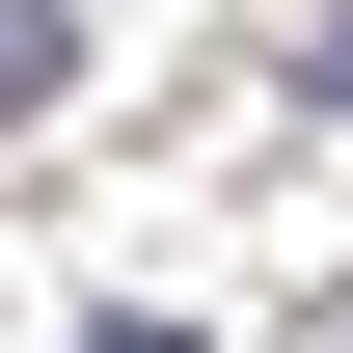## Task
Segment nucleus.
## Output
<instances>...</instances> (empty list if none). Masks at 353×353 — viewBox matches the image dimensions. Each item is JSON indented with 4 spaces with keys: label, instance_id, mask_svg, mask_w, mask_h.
Masks as SVG:
<instances>
[{
    "label": "nucleus",
    "instance_id": "nucleus-1",
    "mask_svg": "<svg viewBox=\"0 0 353 353\" xmlns=\"http://www.w3.org/2000/svg\"><path fill=\"white\" fill-rule=\"evenodd\" d=\"M54 82H82V0H0V136H28Z\"/></svg>",
    "mask_w": 353,
    "mask_h": 353
},
{
    "label": "nucleus",
    "instance_id": "nucleus-2",
    "mask_svg": "<svg viewBox=\"0 0 353 353\" xmlns=\"http://www.w3.org/2000/svg\"><path fill=\"white\" fill-rule=\"evenodd\" d=\"M299 82H326V109H353V0H326V28H299Z\"/></svg>",
    "mask_w": 353,
    "mask_h": 353
},
{
    "label": "nucleus",
    "instance_id": "nucleus-3",
    "mask_svg": "<svg viewBox=\"0 0 353 353\" xmlns=\"http://www.w3.org/2000/svg\"><path fill=\"white\" fill-rule=\"evenodd\" d=\"M82 353H190V326H82Z\"/></svg>",
    "mask_w": 353,
    "mask_h": 353
}]
</instances>
